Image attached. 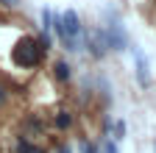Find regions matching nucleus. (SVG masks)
<instances>
[{
	"label": "nucleus",
	"mask_w": 156,
	"mask_h": 153,
	"mask_svg": "<svg viewBox=\"0 0 156 153\" xmlns=\"http://www.w3.org/2000/svg\"><path fill=\"white\" fill-rule=\"evenodd\" d=\"M53 28L58 33V39L67 45V50H78V39H81V20H78V11L67 9L64 14L53 17Z\"/></svg>",
	"instance_id": "1"
},
{
	"label": "nucleus",
	"mask_w": 156,
	"mask_h": 153,
	"mask_svg": "<svg viewBox=\"0 0 156 153\" xmlns=\"http://www.w3.org/2000/svg\"><path fill=\"white\" fill-rule=\"evenodd\" d=\"M11 59H14V64H17V67H23V70H34V67L42 64L45 50H42V45H39L34 36H23V39L14 45Z\"/></svg>",
	"instance_id": "2"
},
{
	"label": "nucleus",
	"mask_w": 156,
	"mask_h": 153,
	"mask_svg": "<svg viewBox=\"0 0 156 153\" xmlns=\"http://www.w3.org/2000/svg\"><path fill=\"white\" fill-rule=\"evenodd\" d=\"M106 45H109L112 50H123V47L128 45L126 31H123V25H120V23H112V25L106 28Z\"/></svg>",
	"instance_id": "3"
},
{
	"label": "nucleus",
	"mask_w": 156,
	"mask_h": 153,
	"mask_svg": "<svg viewBox=\"0 0 156 153\" xmlns=\"http://www.w3.org/2000/svg\"><path fill=\"white\" fill-rule=\"evenodd\" d=\"M134 59H136V78H140V84H142V86H148V84H151V78H148V61H145L142 50H136V47H134Z\"/></svg>",
	"instance_id": "4"
},
{
	"label": "nucleus",
	"mask_w": 156,
	"mask_h": 153,
	"mask_svg": "<svg viewBox=\"0 0 156 153\" xmlns=\"http://www.w3.org/2000/svg\"><path fill=\"white\" fill-rule=\"evenodd\" d=\"M53 72H56V81H62V84L73 78V67H70V64H67L64 59H62V61H56V64H53Z\"/></svg>",
	"instance_id": "5"
},
{
	"label": "nucleus",
	"mask_w": 156,
	"mask_h": 153,
	"mask_svg": "<svg viewBox=\"0 0 156 153\" xmlns=\"http://www.w3.org/2000/svg\"><path fill=\"white\" fill-rule=\"evenodd\" d=\"M17 153H45V148L42 145H34V142H28V139L20 137L17 139Z\"/></svg>",
	"instance_id": "6"
},
{
	"label": "nucleus",
	"mask_w": 156,
	"mask_h": 153,
	"mask_svg": "<svg viewBox=\"0 0 156 153\" xmlns=\"http://www.w3.org/2000/svg\"><path fill=\"white\" fill-rule=\"evenodd\" d=\"M53 123H56V128H62V131H64V128L73 125V114H70V111H58L56 117H53Z\"/></svg>",
	"instance_id": "7"
},
{
	"label": "nucleus",
	"mask_w": 156,
	"mask_h": 153,
	"mask_svg": "<svg viewBox=\"0 0 156 153\" xmlns=\"http://www.w3.org/2000/svg\"><path fill=\"white\" fill-rule=\"evenodd\" d=\"M42 25H45V31L53 28V14H50V9H42Z\"/></svg>",
	"instance_id": "8"
},
{
	"label": "nucleus",
	"mask_w": 156,
	"mask_h": 153,
	"mask_svg": "<svg viewBox=\"0 0 156 153\" xmlns=\"http://www.w3.org/2000/svg\"><path fill=\"white\" fill-rule=\"evenodd\" d=\"M6 100H9V92H6V86H3V84H0V106H3Z\"/></svg>",
	"instance_id": "9"
},
{
	"label": "nucleus",
	"mask_w": 156,
	"mask_h": 153,
	"mask_svg": "<svg viewBox=\"0 0 156 153\" xmlns=\"http://www.w3.org/2000/svg\"><path fill=\"white\" fill-rule=\"evenodd\" d=\"M123 134H126V123H117V139H123Z\"/></svg>",
	"instance_id": "10"
},
{
	"label": "nucleus",
	"mask_w": 156,
	"mask_h": 153,
	"mask_svg": "<svg viewBox=\"0 0 156 153\" xmlns=\"http://www.w3.org/2000/svg\"><path fill=\"white\" fill-rule=\"evenodd\" d=\"M0 3H3V6H9V9H14V6L20 3V0H0Z\"/></svg>",
	"instance_id": "11"
},
{
	"label": "nucleus",
	"mask_w": 156,
	"mask_h": 153,
	"mask_svg": "<svg viewBox=\"0 0 156 153\" xmlns=\"http://www.w3.org/2000/svg\"><path fill=\"white\" fill-rule=\"evenodd\" d=\"M103 153H117V145H112V142H109V145H106V150H103Z\"/></svg>",
	"instance_id": "12"
},
{
	"label": "nucleus",
	"mask_w": 156,
	"mask_h": 153,
	"mask_svg": "<svg viewBox=\"0 0 156 153\" xmlns=\"http://www.w3.org/2000/svg\"><path fill=\"white\" fill-rule=\"evenodd\" d=\"M58 153H73V150H70L67 145H62V148H58Z\"/></svg>",
	"instance_id": "13"
}]
</instances>
